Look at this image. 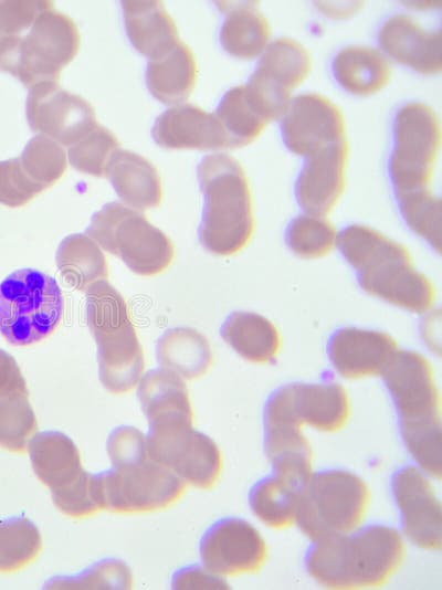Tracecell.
<instances>
[{"label":"cell","mask_w":442,"mask_h":590,"mask_svg":"<svg viewBox=\"0 0 442 590\" xmlns=\"http://www.w3.org/2000/svg\"><path fill=\"white\" fill-rule=\"evenodd\" d=\"M370 502L366 482L344 470L313 473L296 512L295 524L318 541L351 533L365 519Z\"/></svg>","instance_id":"obj_7"},{"label":"cell","mask_w":442,"mask_h":590,"mask_svg":"<svg viewBox=\"0 0 442 590\" xmlns=\"http://www.w3.org/2000/svg\"><path fill=\"white\" fill-rule=\"evenodd\" d=\"M204 198L199 239L207 251L231 256L251 242L255 221L248 176L241 164L227 154L206 156L198 167Z\"/></svg>","instance_id":"obj_4"},{"label":"cell","mask_w":442,"mask_h":590,"mask_svg":"<svg viewBox=\"0 0 442 590\" xmlns=\"http://www.w3.org/2000/svg\"><path fill=\"white\" fill-rule=\"evenodd\" d=\"M28 449L35 475L50 488L54 505L64 515L82 518L102 509L95 474L83 468L80 451L70 436L59 431L40 432Z\"/></svg>","instance_id":"obj_10"},{"label":"cell","mask_w":442,"mask_h":590,"mask_svg":"<svg viewBox=\"0 0 442 590\" xmlns=\"http://www.w3.org/2000/svg\"><path fill=\"white\" fill-rule=\"evenodd\" d=\"M86 233L141 276L164 272L175 257L170 238L152 225L143 212L118 201L108 202L96 211Z\"/></svg>","instance_id":"obj_9"},{"label":"cell","mask_w":442,"mask_h":590,"mask_svg":"<svg viewBox=\"0 0 442 590\" xmlns=\"http://www.w3.org/2000/svg\"><path fill=\"white\" fill-rule=\"evenodd\" d=\"M293 393L295 410L304 426L334 433L350 418L348 392L337 382L293 383Z\"/></svg>","instance_id":"obj_28"},{"label":"cell","mask_w":442,"mask_h":590,"mask_svg":"<svg viewBox=\"0 0 442 590\" xmlns=\"http://www.w3.org/2000/svg\"><path fill=\"white\" fill-rule=\"evenodd\" d=\"M85 292L86 320L97 345L99 380L112 393L128 392L145 368L128 305L107 280L95 282Z\"/></svg>","instance_id":"obj_5"},{"label":"cell","mask_w":442,"mask_h":590,"mask_svg":"<svg viewBox=\"0 0 442 590\" xmlns=\"http://www.w3.org/2000/svg\"><path fill=\"white\" fill-rule=\"evenodd\" d=\"M38 429V421L27 394L0 399V446L23 453Z\"/></svg>","instance_id":"obj_38"},{"label":"cell","mask_w":442,"mask_h":590,"mask_svg":"<svg viewBox=\"0 0 442 590\" xmlns=\"http://www.w3.org/2000/svg\"><path fill=\"white\" fill-rule=\"evenodd\" d=\"M227 14L221 27L223 49L239 59H253L266 46L271 35L267 19L257 10V2H218Z\"/></svg>","instance_id":"obj_31"},{"label":"cell","mask_w":442,"mask_h":590,"mask_svg":"<svg viewBox=\"0 0 442 590\" xmlns=\"http://www.w3.org/2000/svg\"><path fill=\"white\" fill-rule=\"evenodd\" d=\"M13 394L29 396V390L15 359L0 348V399Z\"/></svg>","instance_id":"obj_45"},{"label":"cell","mask_w":442,"mask_h":590,"mask_svg":"<svg viewBox=\"0 0 442 590\" xmlns=\"http://www.w3.org/2000/svg\"><path fill=\"white\" fill-rule=\"evenodd\" d=\"M80 44L74 21L54 8L48 9L35 18L28 34L0 39V70L17 76L29 88L57 82Z\"/></svg>","instance_id":"obj_6"},{"label":"cell","mask_w":442,"mask_h":590,"mask_svg":"<svg viewBox=\"0 0 442 590\" xmlns=\"http://www.w3.org/2000/svg\"><path fill=\"white\" fill-rule=\"evenodd\" d=\"M154 140L167 149H221L232 147L215 114L192 104H180L160 114L151 129Z\"/></svg>","instance_id":"obj_21"},{"label":"cell","mask_w":442,"mask_h":590,"mask_svg":"<svg viewBox=\"0 0 442 590\" xmlns=\"http://www.w3.org/2000/svg\"><path fill=\"white\" fill-rule=\"evenodd\" d=\"M126 33L134 48L149 60L160 57L180 40L162 1H122Z\"/></svg>","instance_id":"obj_25"},{"label":"cell","mask_w":442,"mask_h":590,"mask_svg":"<svg viewBox=\"0 0 442 590\" xmlns=\"http://www.w3.org/2000/svg\"><path fill=\"white\" fill-rule=\"evenodd\" d=\"M156 357L162 369L186 380L201 378L213 362L207 337L189 327L167 329L157 340Z\"/></svg>","instance_id":"obj_30"},{"label":"cell","mask_w":442,"mask_h":590,"mask_svg":"<svg viewBox=\"0 0 442 590\" xmlns=\"http://www.w3.org/2000/svg\"><path fill=\"white\" fill-rule=\"evenodd\" d=\"M281 129L286 147L305 157L346 138L341 110L316 93L291 99L282 115Z\"/></svg>","instance_id":"obj_18"},{"label":"cell","mask_w":442,"mask_h":590,"mask_svg":"<svg viewBox=\"0 0 442 590\" xmlns=\"http://www.w3.org/2000/svg\"><path fill=\"white\" fill-rule=\"evenodd\" d=\"M356 271L367 294L396 307L425 314L435 303L434 284L415 267L409 250L394 240L372 251Z\"/></svg>","instance_id":"obj_12"},{"label":"cell","mask_w":442,"mask_h":590,"mask_svg":"<svg viewBox=\"0 0 442 590\" xmlns=\"http://www.w3.org/2000/svg\"><path fill=\"white\" fill-rule=\"evenodd\" d=\"M52 8H54L52 1H0V39L8 35H19L32 25L41 12Z\"/></svg>","instance_id":"obj_43"},{"label":"cell","mask_w":442,"mask_h":590,"mask_svg":"<svg viewBox=\"0 0 442 590\" xmlns=\"http://www.w3.org/2000/svg\"><path fill=\"white\" fill-rule=\"evenodd\" d=\"M398 350L388 333L358 327L338 329L327 346L334 369L351 380L381 376Z\"/></svg>","instance_id":"obj_19"},{"label":"cell","mask_w":442,"mask_h":590,"mask_svg":"<svg viewBox=\"0 0 442 590\" xmlns=\"http://www.w3.org/2000/svg\"><path fill=\"white\" fill-rule=\"evenodd\" d=\"M312 474L309 467L274 466L273 473L251 489V510L272 529L291 527L295 524L298 502Z\"/></svg>","instance_id":"obj_22"},{"label":"cell","mask_w":442,"mask_h":590,"mask_svg":"<svg viewBox=\"0 0 442 590\" xmlns=\"http://www.w3.org/2000/svg\"><path fill=\"white\" fill-rule=\"evenodd\" d=\"M137 397L149 430L193 424L188 388L175 372L162 368L147 371L139 381Z\"/></svg>","instance_id":"obj_23"},{"label":"cell","mask_w":442,"mask_h":590,"mask_svg":"<svg viewBox=\"0 0 442 590\" xmlns=\"http://www.w3.org/2000/svg\"><path fill=\"white\" fill-rule=\"evenodd\" d=\"M118 147L116 136L96 123L88 133L69 147V159L71 165L83 173L105 177L108 160Z\"/></svg>","instance_id":"obj_40"},{"label":"cell","mask_w":442,"mask_h":590,"mask_svg":"<svg viewBox=\"0 0 442 590\" xmlns=\"http://www.w3.org/2000/svg\"><path fill=\"white\" fill-rule=\"evenodd\" d=\"M149 456L170 468L186 484L209 489L222 472L223 459L217 443L192 426L148 430Z\"/></svg>","instance_id":"obj_14"},{"label":"cell","mask_w":442,"mask_h":590,"mask_svg":"<svg viewBox=\"0 0 442 590\" xmlns=\"http://www.w3.org/2000/svg\"><path fill=\"white\" fill-rule=\"evenodd\" d=\"M286 243L298 257L317 260L334 250L338 243V233L326 217L307 213L291 222L286 231Z\"/></svg>","instance_id":"obj_36"},{"label":"cell","mask_w":442,"mask_h":590,"mask_svg":"<svg viewBox=\"0 0 442 590\" xmlns=\"http://www.w3.org/2000/svg\"><path fill=\"white\" fill-rule=\"evenodd\" d=\"M19 159L28 176L44 190L57 182L67 168L65 150L45 135L31 138Z\"/></svg>","instance_id":"obj_37"},{"label":"cell","mask_w":442,"mask_h":590,"mask_svg":"<svg viewBox=\"0 0 442 590\" xmlns=\"http://www.w3.org/2000/svg\"><path fill=\"white\" fill-rule=\"evenodd\" d=\"M106 449L112 467L95 474L102 509L119 514L146 513L177 502L187 484L152 460L146 435L134 426L115 428Z\"/></svg>","instance_id":"obj_1"},{"label":"cell","mask_w":442,"mask_h":590,"mask_svg":"<svg viewBox=\"0 0 442 590\" xmlns=\"http://www.w3.org/2000/svg\"><path fill=\"white\" fill-rule=\"evenodd\" d=\"M333 72L345 89L366 96L377 93L389 83L391 65L376 49L355 45L337 53Z\"/></svg>","instance_id":"obj_32"},{"label":"cell","mask_w":442,"mask_h":590,"mask_svg":"<svg viewBox=\"0 0 442 590\" xmlns=\"http://www.w3.org/2000/svg\"><path fill=\"white\" fill-rule=\"evenodd\" d=\"M232 147L254 141L269 123L248 102L244 86L229 89L222 97L215 113Z\"/></svg>","instance_id":"obj_35"},{"label":"cell","mask_w":442,"mask_h":590,"mask_svg":"<svg viewBox=\"0 0 442 590\" xmlns=\"http://www.w3.org/2000/svg\"><path fill=\"white\" fill-rule=\"evenodd\" d=\"M379 43L388 55L421 74H439L442 69L441 31H425L409 15L388 19L380 29Z\"/></svg>","instance_id":"obj_24"},{"label":"cell","mask_w":442,"mask_h":590,"mask_svg":"<svg viewBox=\"0 0 442 590\" xmlns=\"http://www.w3.org/2000/svg\"><path fill=\"white\" fill-rule=\"evenodd\" d=\"M203 566L221 577L252 575L266 563L269 548L260 531L246 520L223 518L203 534L199 544Z\"/></svg>","instance_id":"obj_15"},{"label":"cell","mask_w":442,"mask_h":590,"mask_svg":"<svg viewBox=\"0 0 442 590\" xmlns=\"http://www.w3.org/2000/svg\"><path fill=\"white\" fill-rule=\"evenodd\" d=\"M440 140V122L430 106L409 103L399 109L389 162L397 196L431 189Z\"/></svg>","instance_id":"obj_11"},{"label":"cell","mask_w":442,"mask_h":590,"mask_svg":"<svg viewBox=\"0 0 442 590\" xmlns=\"http://www.w3.org/2000/svg\"><path fill=\"white\" fill-rule=\"evenodd\" d=\"M55 260L64 281L77 291H86L95 282L108 277L106 257L87 234L74 233L64 238Z\"/></svg>","instance_id":"obj_33"},{"label":"cell","mask_w":442,"mask_h":590,"mask_svg":"<svg viewBox=\"0 0 442 590\" xmlns=\"http://www.w3.org/2000/svg\"><path fill=\"white\" fill-rule=\"evenodd\" d=\"M25 112L33 131L69 147L97 123L93 106L82 96L61 88L57 82L31 87Z\"/></svg>","instance_id":"obj_16"},{"label":"cell","mask_w":442,"mask_h":590,"mask_svg":"<svg viewBox=\"0 0 442 590\" xmlns=\"http://www.w3.org/2000/svg\"><path fill=\"white\" fill-rule=\"evenodd\" d=\"M399 418L402 440L421 471L441 478V398L431 362L398 350L381 375Z\"/></svg>","instance_id":"obj_3"},{"label":"cell","mask_w":442,"mask_h":590,"mask_svg":"<svg viewBox=\"0 0 442 590\" xmlns=\"http://www.w3.org/2000/svg\"><path fill=\"white\" fill-rule=\"evenodd\" d=\"M173 589H227L229 584L223 577L218 576L206 567L189 566L179 569L172 576Z\"/></svg>","instance_id":"obj_44"},{"label":"cell","mask_w":442,"mask_h":590,"mask_svg":"<svg viewBox=\"0 0 442 590\" xmlns=\"http://www.w3.org/2000/svg\"><path fill=\"white\" fill-rule=\"evenodd\" d=\"M105 177L129 208L143 211L158 207L162 200L158 171L139 154L117 149L108 160Z\"/></svg>","instance_id":"obj_26"},{"label":"cell","mask_w":442,"mask_h":590,"mask_svg":"<svg viewBox=\"0 0 442 590\" xmlns=\"http://www.w3.org/2000/svg\"><path fill=\"white\" fill-rule=\"evenodd\" d=\"M400 212L408 226L441 251V200L431 189L397 196Z\"/></svg>","instance_id":"obj_39"},{"label":"cell","mask_w":442,"mask_h":590,"mask_svg":"<svg viewBox=\"0 0 442 590\" xmlns=\"http://www.w3.org/2000/svg\"><path fill=\"white\" fill-rule=\"evenodd\" d=\"M42 549L39 528L27 517L0 519V572H14L31 563Z\"/></svg>","instance_id":"obj_34"},{"label":"cell","mask_w":442,"mask_h":590,"mask_svg":"<svg viewBox=\"0 0 442 590\" xmlns=\"http://www.w3.org/2000/svg\"><path fill=\"white\" fill-rule=\"evenodd\" d=\"M220 335L241 358L255 365L272 362L282 349L277 326L253 312L232 313L222 324Z\"/></svg>","instance_id":"obj_27"},{"label":"cell","mask_w":442,"mask_h":590,"mask_svg":"<svg viewBox=\"0 0 442 590\" xmlns=\"http://www.w3.org/2000/svg\"><path fill=\"white\" fill-rule=\"evenodd\" d=\"M197 76L194 55L181 41L160 57L149 60L146 69L149 92L168 105L186 101L196 86Z\"/></svg>","instance_id":"obj_29"},{"label":"cell","mask_w":442,"mask_h":590,"mask_svg":"<svg viewBox=\"0 0 442 590\" xmlns=\"http://www.w3.org/2000/svg\"><path fill=\"white\" fill-rule=\"evenodd\" d=\"M318 9L326 15L332 18H346L357 12L362 2H316Z\"/></svg>","instance_id":"obj_46"},{"label":"cell","mask_w":442,"mask_h":590,"mask_svg":"<svg viewBox=\"0 0 442 590\" xmlns=\"http://www.w3.org/2000/svg\"><path fill=\"white\" fill-rule=\"evenodd\" d=\"M391 488L408 539L421 549L440 550L441 502L427 474L414 466H403L393 474Z\"/></svg>","instance_id":"obj_17"},{"label":"cell","mask_w":442,"mask_h":590,"mask_svg":"<svg viewBox=\"0 0 442 590\" xmlns=\"http://www.w3.org/2000/svg\"><path fill=\"white\" fill-rule=\"evenodd\" d=\"M404 556V541L398 530L386 525H370L314 541L305 567L325 588L370 589L386 584L401 567Z\"/></svg>","instance_id":"obj_2"},{"label":"cell","mask_w":442,"mask_h":590,"mask_svg":"<svg viewBox=\"0 0 442 590\" xmlns=\"http://www.w3.org/2000/svg\"><path fill=\"white\" fill-rule=\"evenodd\" d=\"M64 310L62 291L52 276L20 268L0 283V334L14 346H28L51 335Z\"/></svg>","instance_id":"obj_8"},{"label":"cell","mask_w":442,"mask_h":590,"mask_svg":"<svg viewBox=\"0 0 442 590\" xmlns=\"http://www.w3.org/2000/svg\"><path fill=\"white\" fill-rule=\"evenodd\" d=\"M311 71L307 50L292 39L272 42L263 53L257 69L244 86L251 106L267 122L281 117L291 102V92L302 84Z\"/></svg>","instance_id":"obj_13"},{"label":"cell","mask_w":442,"mask_h":590,"mask_svg":"<svg viewBox=\"0 0 442 590\" xmlns=\"http://www.w3.org/2000/svg\"><path fill=\"white\" fill-rule=\"evenodd\" d=\"M348 156L344 138L307 157L296 183L297 201L307 213L325 217L338 203L346 186Z\"/></svg>","instance_id":"obj_20"},{"label":"cell","mask_w":442,"mask_h":590,"mask_svg":"<svg viewBox=\"0 0 442 590\" xmlns=\"http://www.w3.org/2000/svg\"><path fill=\"white\" fill-rule=\"evenodd\" d=\"M43 190L28 176L19 158L0 161L1 204L10 208L23 207Z\"/></svg>","instance_id":"obj_42"},{"label":"cell","mask_w":442,"mask_h":590,"mask_svg":"<svg viewBox=\"0 0 442 590\" xmlns=\"http://www.w3.org/2000/svg\"><path fill=\"white\" fill-rule=\"evenodd\" d=\"M131 572L118 559H104L75 576L53 577L44 589H129Z\"/></svg>","instance_id":"obj_41"}]
</instances>
